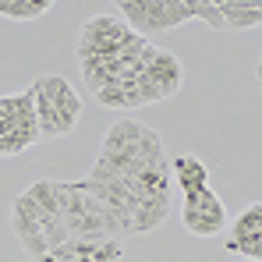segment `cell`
<instances>
[{"mask_svg":"<svg viewBox=\"0 0 262 262\" xmlns=\"http://www.w3.org/2000/svg\"><path fill=\"white\" fill-rule=\"evenodd\" d=\"M39 262H57V259H53V255H50V252H46V255H43V259H39Z\"/></svg>","mask_w":262,"mask_h":262,"instance_id":"20","label":"cell"},{"mask_svg":"<svg viewBox=\"0 0 262 262\" xmlns=\"http://www.w3.org/2000/svg\"><path fill=\"white\" fill-rule=\"evenodd\" d=\"M50 7H53L50 0H0V14L14 18V21H36Z\"/></svg>","mask_w":262,"mask_h":262,"instance_id":"10","label":"cell"},{"mask_svg":"<svg viewBox=\"0 0 262 262\" xmlns=\"http://www.w3.org/2000/svg\"><path fill=\"white\" fill-rule=\"evenodd\" d=\"M11 230H14V237L21 241V237H32V234H39V230H43V223H36V220H29L25 213L11 209Z\"/></svg>","mask_w":262,"mask_h":262,"instance_id":"17","label":"cell"},{"mask_svg":"<svg viewBox=\"0 0 262 262\" xmlns=\"http://www.w3.org/2000/svg\"><path fill=\"white\" fill-rule=\"evenodd\" d=\"M121 255H124L121 237H103V241H96V248H92V262H121Z\"/></svg>","mask_w":262,"mask_h":262,"instance_id":"15","label":"cell"},{"mask_svg":"<svg viewBox=\"0 0 262 262\" xmlns=\"http://www.w3.org/2000/svg\"><path fill=\"white\" fill-rule=\"evenodd\" d=\"M36 85H39V92H43L46 99L53 103L57 121H60V135H68V131L78 124L82 110H85V106H82V96L68 85L60 75H43V78H36Z\"/></svg>","mask_w":262,"mask_h":262,"instance_id":"1","label":"cell"},{"mask_svg":"<svg viewBox=\"0 0 262 262\" xmlns=\"http://www.w3.org/2000/svg\"><path fill=\"white\" fill-rule=\"evenodd\" d=\"M188 4L184 0H145V32H163V29H177L184 25Z\"/></svg>","mask_w":262,"mask_h":262,"instance_id":"3","label":"cell"},{"mask_svg":"<svg viewBox=\"0 0 262 262\" xmlns=\"http://www.w3.org/2000/svg\"><path fill=\"white\" fill-rule=\"evenodd\" d=\"M170 216V191H156L145 202H138L135 209V234H152L160 230Z\"/></svg>","mask_w":262,"mask_h":262,"instance_id":"5","label":"cell"},{"mask_svg":"<svg viewBox=\"0 0 262 262\" xmlns=\"http://www.w3.org/2000/svg\"><path fill=\"white\" fill-rule=\"evenodd\" d=\"M39 234H43V241H46V248H50V252L71 241V230L64 227V220H60V216H46V220H43V230H39Z\"/></svg>","mask_w":262,"mask_h":262,"instance_id":"14","label":"cell"},{"mask_svg":"<svg viewBox=\"0 0 262 262\" xmlns=\"http://www.w3.org/2000/svg\"><path fill=\"white\" fill-rule=\"evenodd\" d=\"M32 106H36V124H39V142L43 138H57L60 135V121H57V110H53V103L46 99L39 85L32 82Z\"/></svg>","mask_w":262,"mask_h":262,"instance_id":"9","label":"cell"},{"mask_svg":"<svg viewBox=\"0 0 262 262\" xmlns=\"http://www.w3.org/2000/svg\"><path fill=\"white\" fill-rule=\"evenodd\" d=\"M121 14L128 18L131 29H138V32H145V0H128V4H121Z\"/></svg>","mask_w":262,"mask_h":262,"instance_id":"18","label":"cell"},{"mask_svg":"<svg viewBox=\"0 0 262 262\" xmlns=\"http://www.w3.org/2000/svg\"><path fill=\"white\" fill-rule=\"evenodd\" d=\"M21 248H25V252H29V255H32V259L39 262L46 255V252H50V248H46V241H43V234H32V237H21Z\"/></svg>","mask_w":262,"mask_h":262,"instance_id":"19","label":"cell"},{"mask_svg":"<svg viewBox=\"0 0 262 262\" xmlns=\"http://www.w3.org/2000/svg\"><path fill=\"white\" fill-rule=\"evenodd\" d=\"M262 234V202H252V206H245L241 209V216L234 220V227H230V241H241V237H259Z\"/></svg>","mask_w":262,"mask_h":262,"instance_id":"12","label":"cell"},{"mask_svg":"<svg viewBox=\"0 0 262 262\" xmlns=\"http://www.w3.org/2000/svg\"><path fill=\"white\" fill-rule=\"evenodd\" d=\"M216 11L223 14V29L227 32H241V29H255L262 21L259 0H213Z\"/></svg>","mask_w":262,"mask_h":262,"instance_id":"4","label":"cell"},{"mask_svg":"<svg viewBox=\"0 0 262 262\" xmlns=\"http://www.w3.org/2000/svg\"><path fill=\"white\" fill-rule=\"evenodd\" d=\"M142 75L163 89V99H167V96H174L177 89H181L184 68H181V60H177L170 50H152V57H149V64L142 68Z\"/></svg>","mask_w":262,"mask_h":262,"instance_id":"2","label":"cell"},{"mask_svg":"<svg viewBox=\"0 0 262 262\" xmlns=\"http://www.w3.org/2000/svg\"><path fill=\"white\" fill-rule=\"evenodd\" d=\"M25 195L43 209L46 216H60V202H57V181H50V177H39V181H32L29 188H25Z\"/></svg>","mask_w":262,"mask_h":262,"instance_id":"11","label":"cell"},{"mask_svg":"<svg viewBox=\"0 0 262 262\" xmlns=\"http://www.w3.org/2000/svg\"><path fill=\"white\" fill-rule=\"evenodd\" d=\"M142 131H145V124H142V121H131V117L110 124L106 135H103V156H117V152H124L131 145H138Z\"/></svg>","mask_w":262,"mask_h":262,"instance_id":"8","label":"cell"},{"mask_svg":"<svg viewBox=\"0 0 262 262\" xmlns=\"http://www.w3.org/2000/svg\"><path fill=\"white\" fill-rule=\"evenodd\" d=\"M170 170H174V177H177V184H181L184 195H195V191L209 188V167L199 156H174Z\"/></svg>","mask_w":262,"mask_h":262,"instance_id":"6","label":"cell"},{"mask_svg":"<svg viewBox=\"0 0 262 262\" xmlns=\"http://www.w3.org/2000/svg\"><path fill=\"white\" fill-rule=\"evenodd\" d=\"M181 220H184V230L195 234V237H216L223 234V223H227V209H213V213H199L195 206H181Z\"/></svg>","mask_w":262,"mask_h":262,"instance_id":"7","label":"cell"},{"mask_svg":"<svg viewBox=\"0 0 262 262\" xmlns=\"http://www.w3.org/2000/svg\"><path fill=\"white\" fill-rule=\"evenodd\" d=\"M184 4H188V14H191V18H202L209 29L223 32V14L216 11V4H213V0H184Z\"/></svg>","mask_w":262,"mask_h":262,"instance_id":"13","label":"cell"},{"mask_svg":"<svg viewBox=\"0 0 262 262\" xmlns=\"http://www.w3.org/2000/svg\"><path fill=\"white\" fill-rule=\"evenodd\" d=\"M227 252H237V255H245L248 262H259L262 259V234L259 237H241V241H230L227 237Z\"/></svg>","mask_w":262,"mask_h":262,"instance_id":"16","label":"cell"}]
</instances>
